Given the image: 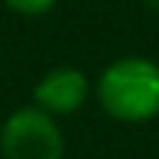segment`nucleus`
I'll return each instance as SVG.
<instances>
[{
  "label": "nucleus",
  "mask_w": 159,
  "mask_h": 159,
  "mask_svg": "<svg viewBox=\"0 0 159 159\" xmlns=\"http://www.w3.org/2000/svg\"><path fill=\"white\" fill-rule=\"evenodd\" d=\"M100 106L118 121H150L159 115V65L144 56L115 59L97 80Z\"/></svg>",
  "instance_id": "1"
},
{
  "label": "nucleus",
  "mask_w": 159,
  "mask_h": 159,
  "mask_svg": "<svg viewBox=\"0 0 159 159\" xmlns=\"http://www.w3.org/2000/svg\"><path fill=\"white\" fill-rule=\"evenodd\" d=\"M6 159H62L65 142L56 121L44 109H18L0 133Z\"/></svg>",
  "instance_id": "2"
},
{
  "label": "nucleus",
  "mask_w": 159,
  "mask_h": 159,
  "mask_svg": "<svg viewBox=\"0 0 159 159\" xmlns=\"http://www.w3.org/2000/svg\"><path fill=\"white\" fill-rule=\"evenodd\" d=\"M35 103L39 109H44L47 115H71L89 97V80L83 71L77 68H53L35 85Z\"/></svg>",
  "instance_id": "3"
},
{
  "label": "nucleus",
  "mask_w": 159,
  "mask_h": 159,
  "mask_svg": "<svg viewBox=\"0 0 159 159\" xmlns=\"http://www.w3.org/2000/svg\"><path fill=\"white\" fill-rule=\"evenodd\" d=\"M6 6L21 15H44L56 6V0H6Z\"/></svg>",
  "instance_id": "4"
},
{
  "label": "nucleus",
  "mask_w": 159,
  "mask_h": 159,
  "mask_svg": "<svg viewBox=\"0 0 159 159\" xmlns=\"http://www.w3.org/2000/svg\"><path fill=\"white\" fill-rule=\"evenodd\" d=\"M144 3H148V6H150V9H153V12H156V15H159V0H144Z\"/></svg>",
  "instance_id": "5"
}]
</instances>
